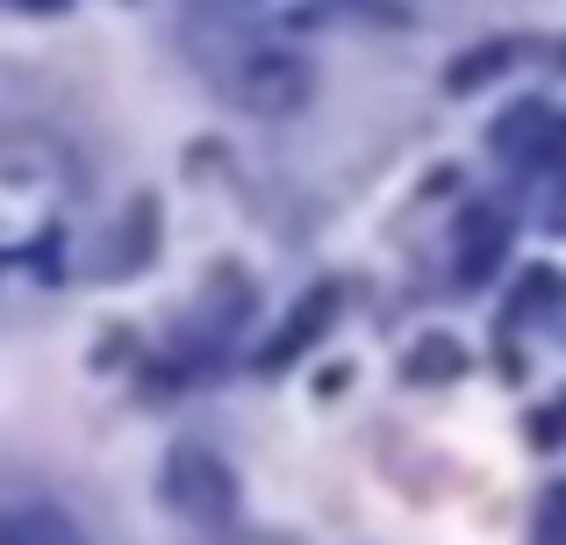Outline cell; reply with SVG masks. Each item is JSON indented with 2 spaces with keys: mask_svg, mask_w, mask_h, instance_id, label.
<instances>
[{
  "mask_svg": "<svg viewBox=\"0 0 566 545\" xmlns=\"http://www.w3.org/2000/svg\"><path fill=\"white\" fill-rule=\"evenodd\" d=\"M502 252H510V223H502V209H467V216H459V244H452V273L459 280L481 287V280L502 266Z\"/></svg>",
  "mask_w": 566,
  "mask_h": 545,
  "instance_id": "5",
  "label": "cell"
},
{
  "mask_svg": "<svg viewBox=\"0 0 566 545\" xmlns=\"http://www.w3.org/2000/svg\"><path fill=\"white\" fill-rule=\"evenodd\" d=\"M166 503L180 510V517H193V524H222L237 510V481L208 446L180 438V446L166 452Z\"/></svg>",
  "mask_w": 566,
  "mask_h": 545,
  "instance_id": "2",
  "label": "cell"
},
{
  "mask_svg": "<svg viewBox=\"0 0 566 545\" xmlns=\"http://www.w3.org/2000/svg\"><path fill=\"white\" fill-rule=\"evenodd\" d=\"M538 545H566V489H545V503H538Z\"/></svg>",
  "mask_w": 566,
  "mask_h": 545,
  "instance_id": "11",
  "label": "cell"
},
{
  "mask_svg": "<svg viewBox=\"0 0 566 545\" xmlns=\"http://www.w3.org/2000/svg\"><path fill=\"white\" fill-rule=\"evenodd\" d=\"M488 144H495L502 158H553L566 144V115H553L545 101H516V108L488 129Z\"/></svg>",
  "mask_w": 566,
  "mask_h": 545,
  "instance_id": "4",
  "label": "cell"
},
{
  "mask_svg": "<svg viewBox=\"0 0 566 545\" xmlns=\"http://www.w3.org/2000/svg\"><path fill=\"white\" fill-rule=\"evenodd\" d=\"M553 438H566V395H559V417H538V446H553Z\"/></svg>",
  "mask_w": 566,
  "mask_h": 545,
  "instance_id": "12",
  "label": "cell"
},
{
  "mask_svg": "<svg viewBox=\"0 0 566 545\" xmlns=\"http://www.w3.org/2000/svg\"><path fill=\"white\" fill-rule=\"evenodd\" d=\"M151 223H158V209H151V201H137V209H129V230H123L129 244L115 259H101V266H108V273H137L144 259H151Z\"/></svg>",
  "mask_w": 566,
  "mask_h": 545,
  "instance_id": "9",
  "label": "cell"
},
{
  "mask_svg": "<svg viewBox=\"0 0 566 545\" xmlns=\"http://www.w3.org/2000/svg\"><path fill=\"white\" fill-rule=\"evenodd\" d=\"M495 72H510V43H481V51H467L452 72H444V94H473V86H488Z\"/></svg>",
  "mask_w": 566,
  "mask_h": 545,
  "instance_id": "8",
  "label": "cell"
},
{
  "mask_svg": "<svg viewBox=\"0 0 566 545\" xmlns=\"http://www.w3.org/2000/svg\"><path fill=\"white\" fill-rule=\"evenodd\" d=\"M553 223H566V201H553Z\"/></svg>",
  "mask_w": 566,
  "mask_h": 545,
  "instance_id": "13",
  "label": "cell"
},
{
  "mask_svg": "<svg viewBox=\"0 0 566 545\" xmlns=\"http://www.w3.org/2000/svg\"><path fill=\"white\" fill-rule=\"evenodd\" d=\"M559 294H566V280H559L553 266H531V273H524V294H516V316H545Z\"/></svg>",
  "mask_w": 566,
  "mask_h": 545,
  "instance_id": "10",
  "label": "cell"
},
{
  "mask_svg": "<svg viewBox=\"0 0 566 545\" xmlns=\"http://www.w3.org/2000/svg\"><path fill=\"white\" fill-rule=\"evenodd\" d=\"M0 545H80L65 510L36 503V495H0Z\"/></svg>",
  "mask_w": 566,
  "mask_h": 545,
  "instance_id": "6",
  "label": "cell"
},
{
  "mask_svg": "<svg viewBox=\"0 0 566 545\" xmlns=\"http://www.w3.org/2000/svg\"><path fill=\"white\" fill-rule=\"evenodd\" d=\"M208 80H222V94H230L237 108H251V115H294V108H308V94H316L308 57L280 51V43H222L216 65H208Z\"/></svg>",
  "mask_w": 566,
  "mask_h": 545,
  "instance_id": "1",
  "label": "cell"
},
{
  "mask_svg": "<svg viewBox=\"0 0 566 545\" xmlns=\"http://www.w3.org/2000/svg\"><path fill=\"white\" fill-rule=\"evenodd\" d=\"M331 323H337V287H308L302 302H294V316L280 323L273 337H265L259 366H265V374H280V366H294V359H302V352L316 345L323 331H331Z\"/></svg>",
  "mask_w": 566,
  "mask_h": 545,
  "instance_id": "3",
  "label": "cell"
},
{
  "mask_svg": "<svg viewBox=\"0 0 566 545\" xmlns=\"http://www.w3.org/2000/svg\"><path fill=\"white\" fill-rule=\"evenodd\" d=\"M401 374H409L416 388H430V380H459V374H467V352H459V337H423V345L401 359Z\"/></svg>",
  "mask_w": 566,
  "mask_h": 545,
  "instance_id": "7",
  "label": "cell"
}]
</instances>
